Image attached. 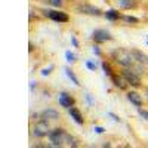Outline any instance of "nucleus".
I'll list each match as a JSON object with an SVG mask.
<instances>
[{
	"label": "nucleus",
	"instance_id": "1",
	"mask_svg": "<svg viewBox=\"0 0 148 148\" xmlns=\"http://www.w3.org/2000/svg\"><path fill=\"white\" fill-rule=\"evenodd\" d=\"M111 58H113L119 65L125 67V68L132 67L133 62H135L132 51H127V49H125V47H119V49H116V51H113L111 52Z\"/></svg>",
	"mask_w": 148,
	"mask_h": 148
},
{
	"label": "nucleus",
	"instance_id": "17",
	"mask_svg": "<svg viewBox=\"0 0 148 148\" xmlns=\"http://www.w3.org/2000/svg\"><path fill=\"white\" fill-rule=\"evenodd\" d=\"M101 67H102V70H104V74H105V76H108V77H113V76H114V74H113V70H111V67H110V64L107 62V61H102Z\"/></svg>",
	"mask_w": 148,
	"mask_h": 148
},
{
	"label": "nucleus",
	"instance_id": "8",
	"mask_svg": "<svg viewBox=\"0 0 148 148\" xmlns=\"http://www.w3.org/2000/svg\"><path fill=\"white\" fill-rule=\"evenodd\" d=\"M58 102H59L61 107H64V108H67V110L73 108L74 104H76L74 98H73L70 93H67V92H61V93L58 95Z\"/></svg>",
	"mask_w": 148,
	"mask_h": 148
},
{
	"label": "nucleus",
	"instance_id": "28",
	"mask_svg": "<svg viewBox=\"0 0 148 148\" xmlns=\"http://www.w3.org/2000/svg\"><path fill=\"white\" fill-rule=\"evenodd\" d=\"M84 96H86V101H88L89 104H93V99H92V96H90V93H86Z\"/></svg>",
	"mask_w": 148,
	"mask_h": 148
},
{
	"label": "nucleus",
	"instance_id": "10",
	"mask_svg": "<svg viewBox=\"0 0 148 148\" xmlns=\"http://www.w3.org/2000/svg\"><path fill=\"white\" fill-rule=\"evenodd\" d=\"M127 99H129L130 104H133L135 107L141 108V105H142V96H141L136 90H130V92H127Z\"/></svg>",
	"mask_w": 148,
	"mask_h": 148
},
{
	"label": "nucleus",
	"instance_id": "14",
	"mask_svg": "<svg viewBox=\"0 0 148 148\" xmlns=\"http://www.w3.org/2000/svg\"><path fill=\"white\" fill-rule=\"evenodd\" d=\"M104 16H105L108 21H119V19L121 18V14H120L117 9H108L105 14H104Z\"/></svg>",
	"mask_w": 148,
	"mask_h": 148
},
{
	"label": "nucleus",
	"instance_id": "9",
	"mask_svg": "<svg viewBox=\"0 0 148 148\" xmlns=\"http://www.w3.org/2000/svg\"><path fill=\"white\" fill-rule=\"evenodd\" d=\"M40 117H42V120H45V121H56L58 119H59V113L56 110H53V108H46V110H43L42 113H40Z\"/></svg>",
	"mask_w": 148,
	"mask_h": 148
},
{
	"label": "nucleus",
	"instance_id": "2",
	"mask_svg": "<svg viewBox=\"0 0 148 148\" xmlns=\"http://www.w3.org/2000/svg\"><path fill=\"white\" fill-rule=\"evenodd\" d=\"M67 139H68V135H67V132L62 127H56V129L51 130V133H49V141H51L52 145L62 147Z\"/></svg>",
	"mask_w": 148,
	"mask_h": 148
},
{
	"label": "nucleus",
	"instance_id": "29",
	"mask_svg": "<svg viewBox=\"0 0 148 148\" xmlns=\"http://www.w3.org/2000/svg\"><path fill=\"white\" fill-rule=\"evenodd\" d=\"M34 86H36V82H34V80H31V82H30V89H31V90L34 89Z\"/></svg>",
	"mask_w": 148,
	"mask_h": 148
},
{
	"label": "nucleus",
	"instance_id": "23",
	"mask_svg": "<svg viewBox=\"0 0 148 148\" xmlns=\"http://www.w3.org/2000/svg\"><path fill=\"white\" fill-rule=\"evenodd\" d=\"M92 52H93L96 56H101V55H102V52H101V49H99V46H98V45H93V46H92Z\"/></svg>",
	"mask_w": 148,
	"mask_h": 148
},
{
	"label": "nucleus",
	"instance_id": "31",
	"mask_svg": "<svg viewBox=\"0 0 148 148\" xmlns=\"http://www.w3.org/2000/svg\"><path fill=\"white\" fill-rule=\"evenodd\" d=\"M147 96H148V92H147Z\"/></svg>",
	"mask_w": 148,
	"mask_h": 148
},
{
	"label": "nucleus",
	"instance_id": "26",
	"mask_svg": "<svg viewBox=\"0 0 148 148\" xmlns=\"http://www.w3.org/2000/svg\"><path fill=\"white\" fill-rule=\"evenodd\" d=\"M71 43H73L74 47H79V42H77V39H76L74 36H71Z\"/></svg>",
	"mask_w": 148,
	"mask_h": 148
},
{
	"label": "nucleus",
	"instance_id": "13",
	"mask_svg": "<svg viewBox=\"0 0 148 148\" xmlns=\"http://www.w3.org/2000/svg\"><path fill=\"white\" fill-rule=\"evenodd\" d=\"M116 5L121 9H133L136 8V0H116Z\"/></svg>",
	"mask_w": 148,
	"mask_h": 148
},
{
	"label": "nucleus",
	"instance_id": "25",
	"mask_svg": "<svg viewBox=\"0 0 148 148\" xmlns=\"http://www.w3.org/2000/svg\"><path fill=\"white\" fill-rule=\"evenodd\" d=\"M108 116H110L111 119H113L114 121H119V123H120V117H119L117 114H114V113H108Z\"/></svg>",
	"mask_w": 148,
	"mask_h": 148
},
{
	"label": "nucleus",
	"instance_id": "6",
	"mask_svg": "<svg viewBox=\"0 0 148 148\" xmlns=\"http://www.w3.org/2000/svg\"><path fill=\"white\" fill-rule=\"evenodd\" d=\"M45 15L52 19L55 22H59V24H65L70 21V16L67 12H62V10H45Z\"/></svg>",
	"mask_w": 148,
	"mask_h": 148
},
{
	"label": "nucleus",
	"instance_id": "15",
	"mask_svg": "<svg viewBox=\"0 0 148 148\" xmlns=\"http://www.w3.org/2000/svg\"><path fill=\"white\" fill-rule=\"evenodd\" d=\"M111 80H113V83H114L116 88H119V89H126V80L123 79L121 76H113V77H111Z\"/></svg>",
	"mask_w": 148,
	"mask_h": 148
},
{
	"label": "nucleus",
	"instance_id": "3",
	"mask_svg": "<svg viewBox=\"0 0 148 148\" xmlns=\"http://www.w3.org/2000/svg\"><path fill=\"white\" fill-rule=\"evenodd\" d=\"M51 133V127H49V123L45 121V120H39L36 121V125L33 126V135L36 138H45V136H49Z\"/></svg>",
	"mask_w": 148,
	"mask_h": 148
},
{
	"label": "nucleus",
	"instance_id": "12",
	"mask_svg": "<svg viewBox=\"0 0 148 148\" xmlns=\"http://www.w3.org/2000/svg\"><path fill=\"white\" fill-rule=\"evenodd\" d=\"M132 53H133L135 61H138V62L142 64V65H148V55L141 52L139 49H132Z\"/></svg>",
	"mask_w": 148,
	"mask_h": 148
},
{
	"label": "nucleus",
	"instance_id": "7",
	"mask_svg": "<svg viewBox=\"0 0 148 148\" xmlns=\"http://www.w3.org/2000/svg\"><path fill=\"white\" fill-rule=\"evenodd\" d=\"M92 39L95 40V43H105V42H110L111 39H113V36H111L110 31L104 30V28H98L92 33Z\"/></svg>",
	"mask_w": 148,
	"mask_h": 148
},
{
	"label": "nucleus",
	"instance_id": "27",
	"mask_svg": "<svg viewBox=\"0 0 148 148\" xmlns=\"http://www.w3.org/2000/svg\"><path fill=\"white\" fill-rule=\"evenodd\" d=\"M95 132H96V133H104V132H105V129H104V127H101V126H95Z\"/></svg>",
	"mask_w": 148,
	"mask_h": 148
},
{
	"label": "nucleus",
	"instance_id": "30",
	"mask_svg": "<svg viewBox=\"0 0 148 148\" xmlns=\"http://www.w3.org/2000/svg\"><path fill=\"white\" fill-rule=\"evenodd\" d=\"M28 46H30V47H28V51H30V52H33V51H34V45H33V43H30Z\"/></svg>",
	"mask_w": 148,
	"mask_h": 148
},
{
	"label": "nucleus",
	"instance_id": "21",
	"mask_svg": "<svg viewBox=\"0 0 148 148\" xmlns=\"http://www.w3.org/2000/svg\"><path fill=\"white\" fill-rule=\"evenodd\" d=\"M47 2L51 3L52 6H55V8H61L62 3H64V0H47Z\"/></svg>",
	"mask_w": 148,
	"mask_h": 148
},
{
	"label": "nucleus",
	"instance_id": "24",
	"mask_svg": "<svg viewBox=\"0 0 148 148\" xmlns=\"http://www.w3.org/2000/svg\"><path fill=\"white\" fill-rule=\"evenodd\" d=\"M84 65L88 67L90 71H95V70H96V64H95V62H92V61H86V62H84Z\"/></svg>",
	"mask_w": 148,
	"mask_h": 148
},
{
	"label": "nucleus",
	"instance_id": "22",
	"mask_svg": "<svg viewBox=\"0 0 148 148\" xmlns=\"http://www.w3.org/2000/svg\"><path fill=\"white\" fill-rule=\"evenodd\" d=\"M52 70H53V65H49V67L43 68L42 70V76H49V74L52 73Z\"/></svg>",
	"mask_w": 148,
	"mask_h": 148
},
{
	"label": "nucleus",
	"instance_id": "19",
	"mask_svg": "<svg viewBox=\"0 0 148 148\" xmlns=\"http://www.w3.org/2000/svg\"><path fill=\"white\" fill-rule=\"evenodd\" d=\"M65 58H67V62H70V64L76 62V55H74L71 51H67V52H65Z\"/></svg>",
	"mask_w": 148,
	"mask_h": 148
},
{
	"label": "nucleus",
	"instance_id": "4",
	"mask_svg": "<svg viewBox=\"0 0 148 148\" xmlns=\"http://www.w3.org/2000/svg\"><path fill=\"white\" fill-rule=\"evenodd\" d=\"M121 77L126 80L127 84L133 86V88H138V86H141V77H139V74H136L133 70L130 68H125L121 71Z\"/></svg>",
	"mask_w": 148,
	"mask_h": 148
},
{
	"label": "nucleus",
	"instance_id": "20",
	"mask_svg": "<svg viewBox=\"0 0 148 148\" xmlns=\"http://www.w3.org/2000/svg\"><path fill=\"white\" fill-rule=\"evenodd\" d=\"M138 114H139L144 120L148 121V111H147V110H144V108H138Z\"/></svg>",
	"mask_w": 148,
	"mask_h": 148
},
{
	"label": "nucleus",
	"instance_id": "16",
	"mask_svg": "<svg viewBox=\"0 0 148 148\" xmlns=\"http://www.w3.org/2000/svg\"><path fill=\"white\" fill-rule=\"evenodd\" d=\"M64 71H65V74H67V77L71 80V83H74L76 86H80V83H79V79H77V76L74 74V71L70 68V67H65L64 68Z\"/></svg>",
	"mask_w": 148,
	"mask_h": 148
},
{
	"label": "nucleus",
	"instance_id": "11",
	"mask_svg": "<svg viewBox=\"0 0 148 148\" xmlns=\"http://www.w3.org/2000/svg\"><path fill=\"white\" fill-rule=\"evenodd\" d=\"M68 114H70V117L77 123V125H83L84 123V119H83V114L80 113V110L79 108H76V107H73V108H70L68 110Z\"/></svg>",
	"mask_w": 148,
	"mask_h": 148
},
{
	"label": "nucleus",
	"instance_id": "18",
	"mask_svg": "<svg viewBox=\"0 0 148 148\" xmlns=\"http://www.w3.org/2000/svg\"><path fill=\"white\" fill-rule=\"evenodd\" d=\"M121 19L125 21L126 24H129V25H130V24L133 25V24H138V22H139V19H138L136 16H132V15H123Z\"/></svg>",
	"mask_w": 148,
	"mask_h": 148
},
{
	"label": "nucleus",
	"instance_id": "5",
	"mask_svg": "<svg viewBox=\"0 0 148 148\" xmlns=\"http://www.w3.org/2000/svg\"><path fill=\"white\" fill-rule=\"evenodd\" d=\"M77 12L79 14H84V15H92V16H99L102 15V10L90 3H82L77 6Z\"/></svg>",
	"mask_w": 148,
	"mask_h": 148
}]
</instances>
